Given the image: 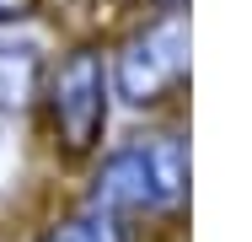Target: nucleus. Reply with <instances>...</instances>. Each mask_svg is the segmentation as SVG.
Here are the masks:
<instances>
[{
  "mask_svg": "<svg viewBox=\"0 0 252 242\" xmlns=\"http://www.w3.org/2000/svg\"><path fill=\"white\" fill-rule=\"evenodd\" d=\"M188 199V151L172 135L156 140H134L124 151H113L92 178L86 204L118 210V215H166Z\"/></svg>",
  "mask_w": 252,
  "mask_h": 242,
  "instance_id": "nucleus-1",
  "label": "nucleus"
},
{
  "mask_svg": "<svg viewBox=\"0 0 252 242\" xmlns=\"http://www.w3.org/2000/svg\"><path fill=\"white\" fill-rule=\"evenodd\" d=\"M113 81L129 108H156L188 81V16L172 5L166 16L145 22L140 33H129L118 59H113Z\"/></svg>",
  "mask_w": 252,
  "mask_h": 242,
  "instance_id": "nucleus-2",
  "label": "nucleus"
},
{
  "mask_svg": "<svg viewBox=\"0 0 252 242\" xmlns=\"http://www.w3.org/2000/svg\"><path fill=\"white\" fill-rule=\"evenodd\" d=\"M49 124L59 156L81 161L102 145L107 129V65L97 48H75L49 81Z\"/></svg>",
  "mask_w": 252,
  "mask_h": 242,
  "instance_id": "nucleus-3",
  "label": "nucleus"
},
{
  "mask_svg": "<svg viewBox=\"0 0 252 242\" xmlns=\"http://www.w3.org/2000/svg\"><path fill=\"white\" fill-rule=\"evenodd\" d=\"M43 92V54L38 43H16V38H0V124L27 113Z\"/></svg>",
  "mask_w": 252,
  "mask_h": 242,
  "instance_id": "nucleus-4",
  "label": "nucleus"
},
{
  "mask_svg": "<svg viewBox=\"0 0 252 242\" xmlns=\"http://www.w3.org/2000/svg\"><path fill=\"white\" fill-rule=\"evenodd\" d=\"M38 242H134V221L118 210H102V204H81L70 221L49 226Z\"/></svg>",
  "mask_w": 252,
  "mask_h": 242,
  "instance_id": "nucleus-5",
  "label": "nucleus"
},
{
  "mask_svg": "<svg viewBox=\"0 0 252 242\" xmlns=\"http://www.w3.org/2000/svg\"><path fill=\"white\" fill-rule=\"evenodd\" d=\"M32 11H38V0H0V27H11V22L32 16Z\"/></svg>",
  "mask_w": 252,
  "mask_h": 242,
  "instance_id": "nucleus-6",
  "label": "nucleus"
},
{
  "mask_svg": "<svg viewBox=\"0 0 252 242\" xmlns=\"http://www.w3.org/2000/svg\"><path fill=\"white\" fill-rule=\"evenodd\" d=\"M161 5H183V0H161Z\"/></svg>",
  "mask_w": 252,
  "mask_h": 242,
  "instance_id": "nucleus-7",
  "label": "nucleus"
}]
</instances>
